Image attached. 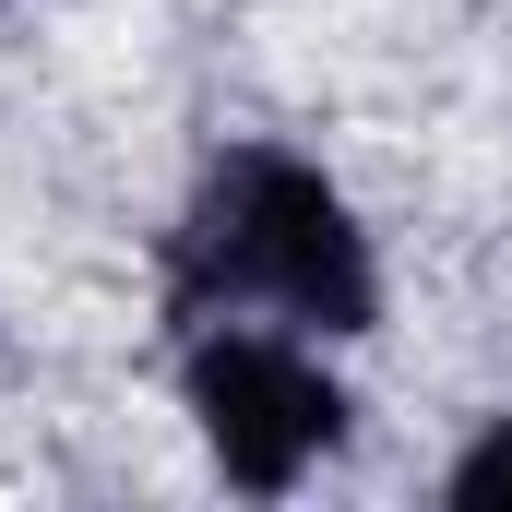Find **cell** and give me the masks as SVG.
<instances>
[{"label": "cell", "instance_id": "obj_2", "mask_svg": "<svg viewBox=\"0 0 512 512\" xmlns=\"http://www.w3.org/2000/svg\"><path fill=\"white\" fill-rule=\"evenodd\" d=\"M179 405L203 429V465L239 501L310 489L358 441V393L322 370V334H262V322H191L179 334Z\"/></svg>", "mask_w": 512, "mask_h": 512}, {"label": "cell", "instance_id": "obj_1", "mask_svg": "<svg viewBox=\"0 0 512 512\" xmlns=\"http://www.w3.org/2000/svg\"><path fill=\"white\" fill-rule=\"evenodd\" d=\"M167 322H286L322 346L382 334V251L358 203L286 155V143H215L179 227H167Z\"/></svg>", "mask_w": 512, "mask_h": 512}, {"label": "cell", "instance_id": "obj_3", "mask_svg": "<svg viewBox=\"0 0 512 512\" xmlns=\"http://www.w3.org/2000/svg\"><path fill=\"white\" fill-rule=\"evenodd\" d=\"M441 501L453 512H512V417H489V429L441 465Z\"/></svg>", "mask_w": 512, "mask_h": 512}]
</instances>
